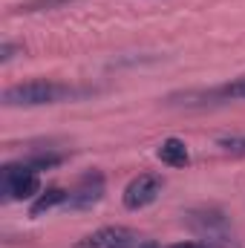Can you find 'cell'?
Returning <instances> with one entry per match:
<instances>
[{"label": "cell", "instance_id": "cell-10", "mask_svg": "<svg viewBox=\"0 0 245 248\" xmlns=\"http://www.w3.org/2000/svg\"><path fill=\"white\" fill-rule=\"evenodd\" d=\"M61 162H63V153H52V150H41V153H35V156L26 159V165H32L38 173L41 170H49V168H55Z\"/></svg>", "mask_w": 245, "mask_h": 248}, {"label": "cell", "instance_id": "cell-5", "mask_svg": "<svg viewBox=\"0 0 245 248\" xmlns=\"http://www.w3.org/2000/svg\"><path fill=\"white\" fill-rule=\"evenodd\" d=\"M187 225L193 231H199L202 237H208L211 243L228 248L231 243V228H228V219L219 214V211H193L187 214Z\"/></svg>", "mask_w": 245, "mask_h": 248}, {"label": "cell", "instance_id": "cell-7", "mask_svg": "<svg viewBox=\"0 0 245 248\" xmlns=\"http://www.w3.org/2000/svg\"><path fill=\"white\" fill-rule=\"evenodd\" d=\"M66 199H69V190H63V187H58V185L46 187V190H41V193L32 199L29 217H44V214H49V211H55V208H66Z\"/></svg>", "mask_w": 245, "mask_h": 248}, {"label": "cell", "instance_id": "cell-3", "mask_svg": "<svg viewBox=\"0 0 245 248\" xmlns=\"http://www.w3.org/2000/svg\"><path fill=\"white\" fill-rule=\"evenodd\" d=\"M104 190H107V179L101 170H87L75 185L69 187V199H66V208L72 211H87L92 205H98L104 199Z\"/></svg>", "mask_w": 245, "mask_h": 248}, {"label": "cell", "instance_id": "cell-15", "mask_svg": "<svg viewBox=\"0 0 245 248\" xmlns=\"http://www.w3.org/2000/svg\"><path fill=\"white\" fill-rule=\"evenodd\" d=\"M136 248H159V246H156V243H150V240H141Z\"/></svg>", "mask_w": 245, "mask_h": 248}, {"label": "cell", "instance_id": "cell-12", "mask_svg": "<svg viewBox=\"0 0 245 248\" xmlns=\"http://www.w3.org/2000/svg\"><path fill=\"white\" fill-rule=\"evenodd\" d=\"M61 3H69V0H32L29 6H26V12H35V9H41V6H61Z\"/></svg>", "mask_w": 245, "mask_h": 248}, {"label": "cell", "instance_id": "cell-14", "mask_svg": "<svg viewBox=\"0 0 245 248\" xmlns=\"http://www.w3.org/2000/svg\"><path fill=\"white\" fill-rule=\"evenodd\" d=\"M170 248H211V246H205V243H176Z\"/></svg>", "mask_w": 245, "mask_h": 248}, {"label": "cell", "instance_id": "cell-2", "mask_svg": "<svg viewBox=\"0 0 245 248\" xmlns=\"http://www.w3.org/2000/svg\"><path fill=\"white\" fill-rule=\"evenodd\" d=\"M41 193V173L26 162H9L0 168V199L23 202Z\"/></svg>", "mask_w": 245, "mask_h": 248}, {"label": "cell", "instance_id": "cell-6", "mask_svg": "<svg viewBox=\"0 0 245 248\" xmlns=\"http://www.w3.org/2000/svg\"><path fill=\"white\" fill-rule=\"evenodd\" d=\"M141 243V237L130 228L122 225H107V228H98L92 234H87L84 240H78L75 248H136Z\"/></svg>", "mask_w": 245, "mask_h": 248}, {"label": "cell", "instance_id": "cell-13", "mask_svg": "<svg viewBox=\"0 0 245 248\" xmlns=\"http://www.w3.org/2000/svg\"><path fill=\"white\" fill-rule=\"evenodd\" d=\"M15 52H17V46H15V44H3V46H0V61H3V63L12 61V58H15Z\"/></svg>", "mask_w": 245, "mask_h": 248}, {"label": "cell", "instance_id": "cell-11", "mask_svg": "<svg viewBox=\"0 0 245 248\" xmlns=\"http://www.w3.org/2000/svg\"><path fill=\"white\" fill-rule=\"evenodd\" d=\"M216 147L231 156H245V136H222L216 139Z\"/></svg>", "mask_w": 245, "mask_h": 248}, {"label": "cell", "instance_id": "cell-9", "mask_svg": "<svg viewBox=\"0 0 245 248\" xmlns=\"http://www.w3.org/2000/svg\"><path fill=\"white\" fill-rule=\"evenodd\" d=\"M202 98H205V104H222V101H245V75L234 78V81H228V84H222V87H216V90H211V93H205Z\"/></svg>", "mask_w": 245, "mask_h": 248}, {"label": "cell", "instance_id": "cell-4", "mask_svg": "<svg viewBox=\"0 0 245 248\" xmlns=\"http://www.w3.org/2000/svg\"><path fill=\"white\" fill-rule=\"evenodd\" d=\"M162 187H165V179L159 173H138L130 185L124 187V193H122L124 208L127 211H141V208L153 205L159 199Z\"/></svg>", "mask_w": 245, "mask_h": 248}, {"label": "cell", "instance_id": "cell-1", "mask_svg": "<svg viewBox=\"0 0 245 248\" xmlns=\"http://www.w3.org/2000/svg\"><path fill=\"white\" fill-rule=\"evenodd\" d=\"M75 90L69 84L52 81V78H35V81H23L15 84L3 93V104L6 107H46V104H58L72 98Z\"/></svg>", "mask_w": 245, "mask_h": 248}, {"label": "cell", "instance_id": "cell-8", "mask_svg": "<svg viewBox=\"0 0 245 248\" xmlns=\"http://www.w3.org/2000/svg\"><path fill=\"white\" fill-rule=\"evenodd\" d=\"M156 156L165 162V165H170V168H187L190 165V153H187V144H184L182 139H165L162 144H159V150H156Z\"/></svg>", "mask_w": 245, "mask_h": 248}]
</instances>
